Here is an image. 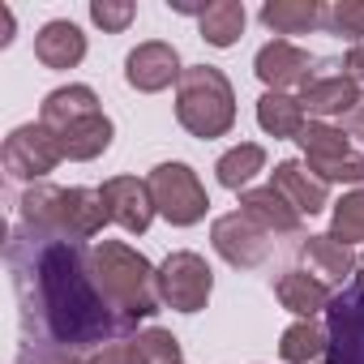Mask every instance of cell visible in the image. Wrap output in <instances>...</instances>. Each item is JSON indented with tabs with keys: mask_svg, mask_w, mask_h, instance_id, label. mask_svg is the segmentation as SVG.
Masks as SVG:
<instances>
[{
	"mask_svg": "<svg viewBox=\"0 0 364 364\" xmlns=\"http://www.w3.org/2000/svg\"><path fill=\"white\" fill-rule=\"evenodd\" d=\"M9 270L22 309V355H31V364L90 360L103 343L133 330L103 300L90 249L77 240L31 236L18 228L9 240Z\"/></svg>",
	"mask_w": 364,
	"mask_h": 364,
	"instance_id": "6da1fadb",
	"label": "cell"
},
{
	"mask_svg": "<svg viewBox=\"0 0 364 364\" xmlns=\"http://www.w3.org/2000/svg\"><path fill=\"white\" fill-rule=\"evenodd\" d=\"M22 232L52 236V240H95L112 215L103 202V189H56V185H31L18 202Z\"/></svg>",
	"mask_w": 364,
	"mask_h": 364,
	"instance_id": "7a4b0ae2",
	"label": "cell"
},
{
	"mask_svg": "<svg viewBox=\"0 0 364 364\" xmlns=\"http://www.w3.org/2000/svg\"><path fill=\"white\" fill-rule=\"evenodd\" d=\"M90 270L95 283L103 291V300L112 304L116 317H124L129 326L146 321L159 313V266H150L146 253H137L124 240H99L90 245Z\"/></svg>",
	"mask_w": 364,
	"mask_h": 364,
	"instance_id": "3957f363",
	"label": "cell"
},
{
	"mask_svg": "<svg viewBox=\"0 0 364 364\" xmlns=\"http://www.w3.org/2000/svg\"><path fill=\"white\" fill-rule=\"evenodd\" d=\"M176 120L202 141L228 137L236 129V90L228 73L215 65H189L176 82Z\"/></svg>",
	"mask_w": 364,
	"mask_h": 364,
	"instance_id": "277c9868",
	"label": "cell"
},
{
	"mask_svg": "<svg viewBox=\"0 0 364 364\" xmlns=\"http://www.w3.org/2000/svg\"><path fill=\"white\" fill-rule=\"evenodd\" d=\"M304 167L326 180V185H364V154L351 146V137L343 129H334L330 120H309L304 133L296 137Z\"/></svg>",
	"mask_w": 364,
	"mask_h": 364,
	"instance_id": "5b68a950",
	"label": "cell"
},
{
	"mask_svg": "<svg viewBox=\"0 0 364 364\" xmlns=\"http://www.w3.org/2000/svg\"><path fill=\"white\" fill-rule=\"evenodd\" d=\"M150 198H154V210L171 223V228H193L206 219L210 210V193L202 185V176L189 167V163H159L150 176Z\"/></svg>",
	"mask_w": 364,
	"mask_h": 364,
	"instance_id": "8992f818",
	"label": "cell"
},
{
	"mask_svg": "<svg viewBox=\"0 0 364 364\" xmlns=\"http://www.w3.org/2000/svg\"><path fill=\"white\" fill-rule=\"evenodd\" d=\"M215 291V270L202 253L193 249H176L159 266V300L171 313H202Z\"/></svg>",
	"mask_w": 364,
	"mask_h": 364,
	"instance_id": "52a82bcc",
	"label": "cell"
},
{
	"mask_svg": "<svg viewBox=\"0 0 364 364\" xmlns=\"http://www.w3.org/2000/svg\"><path fill=\"white\" fill-rule=\"evenodd\" d=\"M326 364H364V274L330 296L326 309Z\"/></svg>",
	"mask_w": 364,
	"mask_h": 364,
	"instance_id": "ba28073f",
	"label": "cell"
},
{
	"mask_svg": "<svg viewBox=\"0 0 364 364\" xmlns=\"http://www.w3.org/2000/svg\"><path fill=\"white\" fill-rule=\"evenodd\" d=\"M60 159L65 154H60L56 133L48 124H39V120L35 124H18L5 137V146H0V163H5V171L14 180H26V185H39L48 171H56Z\"/></svg>",
	"mask_w": 364,
	"mask_h": 364,
	"instance_id": "9c48e42d",
	"label": "cell"
},
{
	"mask_svg": "<svg viewBox=\"0 0 364 364\" xmlns=\"http://www.w3.org/2000/svg\"><path fill=\"white\" fill-rule=\"evenodd\" d=\"M210 245H215V253L228 262V266H236V270H257V266H266V257L274 253V236L266 232V228H257L249 215H240V210H232V215H219L215 223H210Z\"/></svg>",
	"mask_w": 364,
	"mask_h": 364,
	"instance_id": "30bf717a",
	"label": "cell"
},
{
	"mask_svg": "<svg viewBox=\"0 0 364 364\" xmlns=\"http://www.w3.org/2000/svg\"><path fill=\"white\" fill-rule=\"evenodd\" d=\"M185 65H180V52L163 39H146L137 43L129 56H124V82L137 90V95H159L167 86L180 82Z\"/></svg>",
	"mask_w": 364,
	"mask_h": 364,
	"instance_id": "8fae6325",
	"label": "cell"
},
{
	"mask_svg": "<svg viewBox=\"0 0 364 364\" xmlns=\"http://www.w3.org/2000/svg\"><path fill=\"white\" fill-rule=\"evenodd\" d=\"M103 202H107V215L116 228H124L129 236H141L150 223H154V198H150V185L137 176H112L103 180Z\"/></svg>",
	"mask_w": 364,
	"mask_h": 364,
	"instance_id": "7c38bea8",
	"label": "cell"
},
{
	"mask_svg": "<svg viewBox=\"0 0 364 364\" xmlns=\"http://www.w3.org/2000/svg\"><path fill=\"white\" fill-rule=\"evenodd\" d=\"M309 65H313V56H309L300 43H291V39H270V43L253 56L257 82H262L266 90H274V95H287L291 86H304V82H309Z\"/></svg>",
	"mask_w": 364,
	"mask_h": 364,
	"instance_id": "4fadbf2b",
	"label": "cell"
},
{
	"mask_svg": "<svg viewBox=\"0 0 364 364\" xmlns=\"http://www.w3.org/2000/svg\"><path fill=\"white\" fill-rule=\"evenodd\" d=\"M300 262H304V270H309L317 283H326V287H347V283L355 279V270H360V257H355L347 245H338L330 232L309 236V240L300 245Z\"/></svg>",
	"mask_w": 364,
	"mask_h": 364,
	"instance_id": "5bb4252c",
	"label": "cell"
},
{
	"mask_svg": "<svg viewBox=\"0 0 364 364\" xmlns=\"http://www.w3.org/2000/svg\"><path fill=\"white\" fill-rule=\"evenodd\" d=\"M360 86L347 73H330V77H309L300 86V107L313 120H334V116H351L360 107Z\"/></svg>",
	"mask_w": 364,
	"mask_h": 364,
	"instance_id": "9a60e30c",
	"label": "cell"
},
{
	"mask_svg": "<svg viewBox=\"0 0 364 364\" xmlns=\"http://www.w3.org/2000/svg\"><path fill=\"white\" fill-rule=\"evenodd\" d=\"M35 60H39L43 69H56V73L77 69V65L86 60V35H82V26L69 22V18L43 22L39 35H35Z\"/></svg>",
	"mask_w": 364,
	"mask_h": 364,
	"instance_id": "2e32d148",
	"label": "cell"
},
{
	"mask_svg": "<svg viewBox=\"0 0 364 364\" xmlns=\"http://www.w3.org/2000/svg\"><path fill=\"white\" fill-rule=\"evenodd\" d=\"M270 185H274L300 215H321V210L330 206V185H326V180H317V176L304 167V159H283V163H274Z\"/></svg>",
	"mask_w": 364,
	"mask_h": 364,
	"instance_id": "e0dca14e",
	"label": "cell"
},
{
	"mask_svg": "<svg viewBox=\"0 0 364 364\" xmlns=\"http://www.w3.org/2000/svg\"><path fill=\"white\" fill-rule=\"evenodd\" d=\"M112 137H116V124H112L107 112H90V116H82V120H73V124H65L56 133L60 154L69 163H90V159L107 154L112 150Z\"/></svg>",
	"mask_w": 364,
	"mask_h": 364,
	"instance_id": "ac0fdd59",
	"label": "cell"
},
{
	"mask_svg": "<svg viewBox=\"0 0 364 364\" xmlns=\"http://www.w3.org/2000/svg\"><path fill=\"white\" fill-rule=\"evenodd\" d=\"M240 215H249L257 228H266L270 236H296L300 232V210L274 189V185H266V189H245L240 193Z\"/></svg>",
	"mask_w": 364,
	"mask_h": 364,
	"instance_id": "d6986e66",
	"label": "cell"
},
{
	"mask_svg": "<svg viewBox=\"0 0 364 364\" xmlns=\"http://www.w3.org/2000/svg\"><path fill=\"white\" fill-rule=\"evenodd\" d=\"M274 296H279V304L287 309V313H296L300 321H313L317 313H326L330 309V287L326 283H317L309 270H283L279 274V283H274Z\"/></svg>",
	"mask_w": 364,
	"mask_h": 364,
	"instance_id": "ffe728a7",
	"label": "cell"
},
{
	"mask_svg": "<svg viewBox=\"0 0 364 364\" xmlns=\"http://www.w3.org/2000/svg\"><path fill=\"white\" fill-rule=\"evenodd\" d=\"M257 18L274 35H309L326 22V9L317 0H266Z\"/></svg>",
	"mask_w": 364,
	"mask_h": 364,
	"instance_id": "44dd1931",
	"label": "cell"
},
{
	"mask_svg": "<svg viewBox=\"0 0 364 364\" xmlns=\"http://www.w3.org/2000/svg\"><path fill=\"white\" fill-rule=\"evenodd\" d=\"M90 112H103L99 107V95L90 86H56L52 95H43V107H39V124H48L52 133H60L65 124L90 116Z\"/></svg>",
	"mask_w": 364,
	"mask_h": 364,
	"instance_id": "7402d4cb",
	"label": "cell"
},
{
	"mask_svg": "<svg viewBox=\"0 0 364 364\" xmlns=\"http://www.w3.org/2000/svg\"><path fill=\"white\" fill-rule=\"evenodd\" d=\"M257 124H262V133L266 137H274V141H283V137H300L304 133V107H300V99H291V95H274V90H266L262 99H257Z\"/></svg>",
	"mask_w": 364,
	"mask_h": 364,
	"instance_id": "603a6c76",
	"label": "cell"
},
{
	"mask_svg": "<svg viewBox=\"0 0 364 364\" xmlns=\"http://www.w3.org/2000/svg\"><path fill=\"white\" fill-rule=\"evenodd\" d=\"M257 171H266V146H257V141H240V146L223 150L219 163H215L219 185L232 189V193H245V189L253 185Z\"/></svg>",
	"mask_w": 364,
	"mask_h": 364,
	"instance_id": "cb8c5ba5",
	"label": "cell"
},
{
	"mask_svg": "<svg viewBox=\"0 0 364 364\" xmlns=\"http://www.w3.org/2000/svg\"><path fill=\"white\" fill-rule=\"evenodd\" d=\"M245 22H249V14H245L240 0H215V5L202 9L198 31L210 48H236L240 35H245Z\"/></svg>",
	"mask_w": 364,
	"mask_h": 364,
	"instance_id": "d4e9b609",
	"label": "cell"
},
{
	"mask_svg": "<svg viewBox=\"0 0 364 364\" xmlns=\"http://www.w3.org/2000/svg\"><path fill=\"white\" fill-rule=\"evenodd\" d=\"M326 347H330V334H326V326H317V321H291V326L283 330V338H279L283 364H313V360L326 355Z\"/></svg>",
	"mask_w": 364,
	"mask_h": 364,
	"instance_id": "484cf974",
	"label": "cell"
},
{
	"mask_svg": "<svg viewBox=\"0 0 364 364\" xmlns=\"http://www.w3.org/2000/svg\"><path fill=\"white\" fill-rule=\"evenodd\" d=\"M330 236L338 245H347V249L364 240V185L351 189V193H343L334 202V210H330Z\"/></svg>",
	"mask_w": 364,
	"mask_h": 364,
	"instance_id": "4316f807",
	"label": "cell"
},
{
	"mask_svg": "<svg viewBox=\"0 0 364 364\" xmlns=\"http://www.w3.org/2000/svg\"><path fill=\"white\" fill-rule=\"evenodd\" d=\"M133 343H137V351H141L146 364H180V360H185V355H180V338H176L171 330H163V326L137 330Z\"/></svg>",
	"mask_w": 364,
	"mask_h": 364,
	"instance_id": "83f0119b",
	"label": "cell"
},
{
	"mask_svg": "<svg viewBox=\"0 0 364 364\" xmlns=\"http://www.w3.org/2000/svg\"><path fill=\"white\" fill-rule=\"evenodd\" d=\"M326 26L351 48H364V0H334L326 9Z\"/></svg>",
	"mask_w": 364,
	"mask_h": 364,
	"instance_id": "f1b7e54d",
	"label": "cell"
},
{
	"mask_svg": "<svg viewBox=\"0 0 364 364\" xmlns=\"http://www.w3.org/2000/svg\"><path fill=\"white\" fill-rule=\"evenodd\" d=\"M133 18H137V5H133V0H90V22L103 26L107 35L129 31Z\"/></svg>",
	"mask_w": 364,
	"mask_h": 364,
	"instance_id": "f546056e",
	"label": "cell"
},
{
	"mask_svg": "<svg viewBox=\"0 0 364 364\" xmlns=\"http://www.w3.org/2000/svg\"><path fill=\"white\" fill-rule=\"evenodd\" d=\"M86 364H146V360H141L133 338H116V343H103Z\"/></svg>",
	"mask_w": 364,
	"mask_h": 364,
	"instance_id": "4dcf8cb0",
	"label": "cell"
},
{
	"mask_svg": "<svg viewBox=\"0 0 364 364\" xmlns=\"http://www.w3.org/2000/svg\"><path fill=\"white\" fill-rule=\"evenodd\" d=\"M343 73H347L355 86L364 82V48H347V52H343Z\"/></svg>",
	"mask_w": 364,
	"mask_h": 364,
	"instance_id": "1f68e13d",
	"label": "cell"
},
{
	"mask_svg": "<svg viewBox=\"0 0 364 364\" xmlns=\"http://www.w3.org/2000/svg\"><path fill=\"white\" fill-rule=\"evenodd\" d=\"M347 120H351V133H355V137H364V99H360V107H355Z\"/></svg>",
	"mask_w": 364,
	"mask_h": 364,
	"instance_id": "d6a6232c",
	"label": "cell"
},
{
	"mask_svg": "<svg viewBox=\"0 0 364 364\" xmlns=\"http://www.w3.org/2000/svg\"><path fill=\"white\" fill-rule=\"evenodd\" d=\"M65 364H86V360H65Z\"/></svg>",
	"mask_w": 364,
	"mask_h": 364,
	"instance_id": "836d02e7",
	"label": "cell"
},
{
	"mask_svg": "<svg viewBox=\"0 0 364 364\" xmlns=\"http://www.w3.org/2000/svg\"><path fill=\"white\" fill-rule=\"evenodd\" d=\"M360 274H364V257H360Z\"/></svg>",
	"mask_w": 364,
	"mask_h": 364,
	"instance_id": "e575fe53",
	"label": "cell"
},
{
	"mask_svg": "<svg viewBox=\"0 0 364 364\" xmlns=\"http://www.w3.org/2000/svg\"><path fill=\"white\" fill-rule=\"evenodd\" d=\"M180 364H185V360H180Z\"/></svg>",
	"mask_w": 364,
	"mask_h": 364,
	"instance_id": "d590c367",
	"label": "cell"
}]
</instances>
